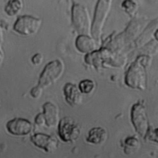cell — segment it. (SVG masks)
I'll list each match as a JSON object with an SVG mask.
<instances>
[{
    "instance_id": "1",
    "label": "cell",
    "mask_w": 158,
    "mask_h": 158,
    "mask_svg": "<svg viewBox=\"0 0 158 158\" xmlns=\"http://www.w3.org/2000/svg\"><path fill=\"white\" fill-rule=\"evenodd\" d=\"M146 57L139 56L130 66L125 77L126 85L132 89L144 90L146 88Z\"/></svg>"
},
{
    "instance_id": "2",
    "label": "cell",
    "mask_w": 158,
    "mask_h": 158,
    "mask_svg": "<svg viewBox=\"0 0 158 158\" xmlns=\"http://www.w3.org/2000/svg\"><path fill=\"white\" fill-rule=\"evenodd\" d=\"M64 65L60 59H55L48 63L41 72L38 84L43 89L46 88L56 82L62 76Z\"/></svg>"
},
{
    "instance_id": "3",
    "label": "cell",
    "mask_w": 158,
    "mask_h": 158,
    "mask_svg": "<svg viewBox=\"0 0 158 158\" xmlns=\"http://www.w3.org/2000/svg\"><path fill=\"white\" fill-rule=\"evenodd\" d=\"M131 121L137 133L145 138L150 126L145 106L141 102H138L132 106Z\"/></svg>"
},
{
    "instance_id": "4",
    "label": "cell",
    "mask_w": 158,
    "mask_h": 158,
    "mask_svg": "<svg viewBox=\"0 0 158 158\" xmlns=\"http://www.w3.org/2000/svg\"><path fill=\"white\" fill-rule=\"evenodd\" d=\"M112 0H98L96 4L93 22L91 26V34L96 40H99L104 22L109 12Z\"/></svg>"
},
{
    "instance_id": "5",
    "label": "cell",
    "mask_w": 158,
    "mask_h": 158,
    "mask_svg": "<svg viewBox=\"0 0 158 158\" xmlns=\"http://www.w3.org/2000/svg\"><path fill=\"white\" fill-rule=\"evenodd\" d=\"M58 133L60 138L66 143H73L80 137L81 128L70 116L62 118L58 123Z\"/></svg>"
},
{
    "instance_id": "6",
    "label": "cell",
    "mask_w": 158,
    "mask_h": 158,
    "mask_svg": "<svg viewBox=\"0 0 158 158\" xmlns=\"http://www.w3.org/2000/svg\"><path fill=\"white\" fill-rule=\"evenodd\" d=\"M72 20L74 27L80 35H87L89 31L90 22L88 11L79 4L73 5L72 9Z\"/></svg>"
},
{
    "instance_id": "7",
    "label": "cell",
    "mask_w": 158,
    "mask_h": 158,
    "mask_svg": "<svg viewBox=\"0 0 158 158\" xmlns=\"http://www.w3.org/2000/svg\"><path fill=\"white\" fill-rule=\"evenodd\" d=\"M41 20L31 15L19 17L14 25V30L18 33L29 36L35 34L40 28Z\"/></svg>"
},
{
    "instance_id": "8",
    "label": "cell",
    "mask_w": 158,
    "mask_h": 158,
    "mask_svg": "<svg viewBox=\"0 0 158 158\" xmlns=\"http://www.w3.org/2000/svg\"><path fill=\"white\" fill-rule=\"evenodd\" d=\"M30 139L35 146L48 153L54 152L59 146V141L53 135L38 133L32 135Z\"/></svg>"
},
{
    "instance_id": "9",
    "label": "cell",
    "mask_w": 158,
    "mask_h": 158,
    "mask_svg": "<svg viewBox=\"0 0 158 158\" xmlns=\"http://www.w3.org/2000/svg\"><path fill=\"white\" fill-rule=\"evenodd\" d=\"M7 131L15 136H25L30 134L33 129L31 123L27 119L15 118L7 123Z\"/></svg>"
},
{
    "instance_id": "10",
    "label": "cell",
    "mask_w": 158,
    "mask_h": 158,
    "mask_svg": "<svg viewBox=\"0 0 158 158\" xmlns=\"http://www.w3.org/2000/svg\"><path fill=\"white\" fill-rule=\"evenodd\" d=\"M43 114L45 125L49 128L54 127L59 121V112L57 107L51 102H46L43 105Z\"/></svg>"
},
{
    "instance_id": "11",
    "label": "cell",
    "mask_w": 158,
    "mask_h": 158,
    "mask_svg": "<svg viewBox=\"0 0 158 158\" xmlns=\"http://www.w3.org/2000/svg\"><path fill=\"white\" fill-rule=\"evenodd\" d=\"M64 94L66 102L72 107L78 105L82 101L81 92L77 86L71 82H67L64 86Z\"/></svg>"
},
{
    "instance_id": "12",
    "label": "cell",
    "mask_w": 158,
    "mask_h": 158,
    "mask_svg": "<svg viewBox=\"0 0 158 158\" xmlns=\"http://www.w3.org/2000/svg\"><path fill=\"white\" fill-rule=\"evenodd\" d=\"M75 46L78 51L82 53H91L96 49L94 40L88 35L84 34H81L77 38Z\"/></svg>"
},
{
    "instance_id": "13",
    "label": "cell",
    "mask_w": 158,
    "mask_h": 158,
    "mask_svg": "<svg viewBox=\"0 0 158 158\" xmlns=\"http://www.w3.org/2000/svg\"><path fill=\"white\" fill-rule=\"evenodd\" d=\"M107 138V133L106 129L102 127H94L88 132L86 141L93 144H102Z\"/></svg>"
},
{
    "instance_id": "14",
    "label": "cell",
    "mask_w": 158,
    "mask_h": 158,
    "mask_svg": "<svg viewBox=\"0 0 158 158\" xmlns=\"http://www.w3.org/2000/svg\"><path fill=\"white\" fill-rule=\"evenodd\" d=\"M23 7L20 0H9L4 7V11L9 16H15L17 15Z\"/></svg>"
},
{
    "instance_id": "15",
    "label": "cell",
    "mask_w": 158,
    "mask_h": 158,
    "mask_svg": "<svg viewBox=\"0 0 158 158\" xmlns=\"http://www.w3.org/2000/svg\"><path fill=\"white\" fill-rule=\"evenodd\" d=\"M139 143L138 139L134 136L128 137L124 141V150L126 154H130L133 150L138 148Z\"/></svg>"
},
{
    "instance_id": "16",
    "label": "cell",
    "mask_w": 158,
    "mask_h": 158,
    "mask_svg": "<svg viewBox=\"0 0 158 158\" xmlns=\"http://www.w3.org/2000/svg\"><path fill=\"white\" fill-rule=\"evenodd\" d=\"M94 88V82L91 79H84L80 81L78 86L80 91L83 94H89Z\"/></svg>"
},
{
    "instance_id": "17",
    "label": "cell",
    "mask_w": 158,
    "mask_h": 158,
    "mask_svg": "<svg viewBox=\"0 0 158 158\" xmlns=\"http://www.w3.org/2000/svg\"><path fill=\"white\" fill-rule=\"evenodd\" d=\"M122 7L130 15H133L137 9V5L133 0H125L122 2Z\"/></svg>"
},
{
    "instance_id": "18",
    "label": "cell",
    "mask_w": 158,
    "mask_h": 158,
    "mask_svg": "<svg viewBox=\"0 0 158 158\" xmlns=\"http://www.w3.org/2000/svg\"><path fill=\"white\" fill-rule=\"evenodd\" d=\"M42 92H43V88L39 85H37L33 87L31 89L30 95L34 99H38L41 96Z\"/></svg>"
},
{
    "instance_id": "19",
    "label": "cell",
    "mask_w": 158,
    "mask_h": 158,
    "mask_svg": "<svg viewBox=\"0 0 158 158\" xmlns=\"http://www.w3.org/2000/svg\"><path fill=\"white\" fill-rule=\"evenodd\" d=\"M43 59V55L40 53H38L32 56L31 62L33 64L38 66V65H40L42 63Z\"/></svg>"
},
{
    "instance_id": "20",
    "label": "cell",
    "mask_w": 158,
    "mask_h": 158,
    "mask_svg": "<svg viewBox=\"0 0 158 158\" xmlns=\"http://www.w3.org/2000/svg\"><path fill=\"white\" fill-rule=\"evenodd\" d=\"M35 123L36 125H38V126L44 125L45 120H44L43 113H40L36 116V117L35 118Z\"/></svg>"
},
{
    "instance_id": "21",
    "label": "cell",
    "mask_w": 158,
    "mask_h": 158,
    "mask_svg": "<svg viewBox=\"0 0 158 158\" xmlns=\"http://www.w3.org/2000/svg\"><path fill=\"white\" fill-rule=\"evenodd\" d=\"M2 59H3V53L1 51V50L0 49V64L2 63Z\"/></svg>"
}]
</instances>
